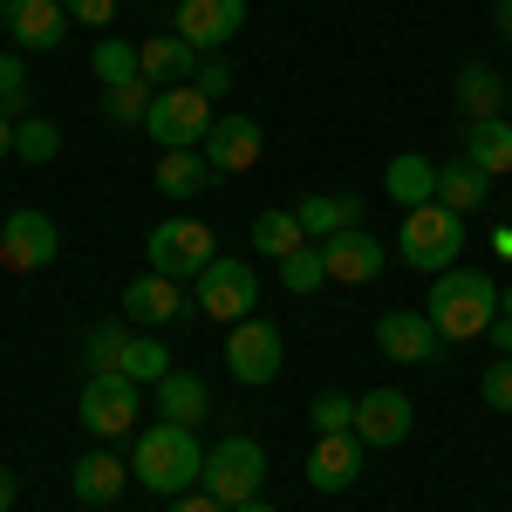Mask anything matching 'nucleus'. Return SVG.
I'll use <instances>...</instances> for the list:
<instances>
[{"label":"nucleus","instance_id":"nucleus-28","mask_svg":"<svg viewBox=\"0 0 512 512\" xmlns=\"http://www.w3.org/2000/svg\"><path fill=\"white\" fill-rule=\"evenodd\" d=\"M301 246H308V233H301L294 212H260V219H253V253L287 260V253H301Z\"/></svg>","mask_w":512,"mask_h":512},{"label":"nucleus","instance_id":"nucleus-46","mask_svg":"<svg viewBox=\"0 0 512 512\" xmlns=\"http://www.w3.org/2000/svg\"><path fill=\"white\" fill-rule=\"evenodd\" d=\"M499 315H512V287H506V294H499Z\"/></svg>","mask_w":512,"mask_h":512},{"label":"nucleus","instance_id":"nucleus-21","mask_svg":"<svg viewBox=\"0 0 512 512\" xmlns=\"http://www.w3.org/2000/svg\"><path fill=\"white\" fill-rule=\"evenodd\" d=\"M69 485H76L82 506H110L123 485H130V465H123L117 451H82L76 472H69Z\"/></svg>","mask_w":512,"mask_h":512},{"label":"nucleus","instance_id":"nucleus-30","mask_svg":"<svg viewBox=\"0 0 512 512\" xmlns=\"http://www.w3.org/2000/svg\"><path fill=\"white\" fill-rule=\"evenodd\" d=\"M280 287H287V294H315V287H328V253H321V239H308L301 253L280 260Z\"/></svg>","mask_w":512,"mask_h":512},{"label":"nucleus","instance_id":"nucleus-25","mask_svg":"<svg viewBox=\"0 0 512 512\" xmlns=\"http://www.w3.org/2000/svg\"><path fill=\"white\" fill-rule=\"evenodd\" d=\"M383 192H390V205H431L437 198V164L417 158V151H403V158H390V171H383Z\"/></svg>","mask_w":512,"mask_h":512},{"label":"nucleus","instance_id":"nucleus-38","mask_svg":"<svg viewBox=\"0 0 512 512\" xmlns=\"http://www.w3.org/2000/svg\"><path fill=\"white\" fill-rule=\"evenodd\" d=\"M192 89H198V96H226V89H233V69H226L219 55H198V69H192Z\"/></svg>","mask_w":512,"mask_h":512},{"label":"nucleus","instance_id":"nucleus-31","mask_svg":"<svg viewBox=\"0 0 512 512\" xmlns=\"http://www.w3.org/2000/svg\"><path fill=\"white\" fill-rule=\"evenodd\" d=\"M123 349H130V328H123V321H96V328L82 335V362H89V376H96V369H123Z\"/></svg>","mask_w":512,"mask_h":512},{"label":"nucleus","instance_id":"nucleus-29","mask_svg":"<svg viewBox=\"0 0 512 512\" xmlns=\"http://www.w3.org/2000/svg\"><path fill=\"white\" fill-rule=\"evenodd\" d=\"M178 362H171V349H164L158 335H130V349H123V376L130 383H164Z\"/></svg>","mask_w":512,"mask_h":512},{"label":"nucleus","instance_id":"nucleus-13","mask_svg":"<svg viewBox=\"0 0 512 512\" xmlns=\"http://www.w3.org/2000/svg\"><path fill=\"white\" fill-rule=\"evenodd\" d=\"M376 349L390 355V362H437L444 349V335H437L431 315H410V308H390V315H376Z\"/></svg>","mask_w":512,"mask_h":512},{"label":"nucleus","instance_id":"nucleus-15","mask_svg":"<svg viewBox=\"0 0 512 512\" xmlns=\"http://www.w3.org/2000/svg\"><path fill=\"white\" fill-rule=\"evenodd\" d=\"M205 164L219 171V178H239V171H253L260 164V123L253 117H212V130H205Z\"/></svg>","mask_w":512,"mask_h":512},{"label":"nucleus","instance_id":"nucleus-14","mask_svg":"<svg viewBox=\"0 0 512 512\" xmlns=\"http://www.w3.org/2000/svg\"><path fill=\"white\" fill-rule=\"evenodd\" d=\"M362 437L355 431H321L315 437V451H308V485L315 492H349L355 478H362Z\"/></svg>","mask_w":512,"mask_h":512},{"label":"nucleus","instance_id":"nucleus-40","mask_svg":"<svg viewBox=\"0 0 512 512\" xmlns=\"http://www.w3.org/2000/svg\"><path fill=\"white\" fill-rule=\"evenodd\" d=\"M171 512H226V506H219L205 485H192V492H178V499H171Z\"/></svg>","mask_w":512,"mask_h":512},{"label":"nucleus","instance_id":"nucleus-10","mask_svg":"<svg viewBox=\"0 0 512 512\" xmlns=\"http://www.w3.org/2000/svg\"><path fill=\"white\" fill-rule=\"evenodd\" d=\"M55 246H62L55 219L35 212V205H21V212H7V226H0V267H7V274H41V267L55 260Z\"/></svg>","mask_w":512,"mask_h":512},{"label":"nucleus","instance_id":"nucleus-45","mask_svg":"<svg viewBox=\"0 0 512 512\" xmlns=\"http://www.w3.org/2000/svg\"><path fill=\"white\" fill-rule=\"evenodd\" d=\"M233 512H280V506H267V499H246V506H233Z\"/></svg>","mask_w":512,"mask_h":512},{"label":"nucleus","instance_id":"nucleus-1","mask_svg":"<svg viewBox=\"0 0 512 512\" xmlns=\"http://www.w3.org/2000/svg\"><path fill=\"white\" fill-rule=\"evenodd\" d=\"M130 472L137 485H151L158 499H178V492H192L198 478H205V444H198L192 424H144L137 431V451H130Z\"/></svg>","mask_w":512,"mask_h":512},{"label":"nucleus","instance_id":"nucleus-27","mask_svg":"<svg viewBox=\"0 0 512 512\" xmlns=\"http://www.w3.org/2000/svg\"><path fill=\"white\" fill-rule=\"evenodd\" d=\"M158 410L171 417V424H205V410H212V390L198 383L192 369H171L158 383Z\"/></svg>","mask_w":512,"mask_h":512},{"label":"nucleus","instance_id":"nucleus-32","mask_svg":"<svg viewBox=\"0 0 512 512\" xmlns=\"http://www.w3.org/2000/svg\"><path fill=\"white\" fill-rule=\"evenodd\" d=\"M151 103H158V82H123V89H103V117L110 123H144L151 117Z\"/></svg>","mask_w":512,"mask_h":512},{"label":"nucleus","instance_id":"nucleus-41","mask_svg":"<svg viewBox=\"0 0 512 512\" xmlns=\"http://www.w3.org/2000/svg\"><path fill=\"white\" fill-rule=\"evenodd\" d=\"M485 342H492L499 355H512V315H499V321H492V328H485Z\"/></svg>","mask_w":512,"mask_h":512},{"label":"nucleus","instance_id":"nucleus-11","mask_svg":"<svg viewBox=\"0 0 512 512\" xmlns=\"http://www.w3.org/2000/svg\"><path fill=\"white\" fill-rule=\"evenodd\" d=\"M246 28V0H178V35L198 55H219L226 41H239Z\"/></svg>","mask_w":512,"mask_h":512},{"label":"nucleus","instance_id":"nucleus-18","mask_svg":"<svg viewBox=\"0 0 512 512\" xmlns=\"http://www.w3.org/2000/svg\"><path fill=\"white\" fill-rule=\"evenodd\" d=\"M69 7L62 0H7V35L21 48H62L69 41Z\"/></svg>","mask_w":512,"mask_h":512},{"label":"nucleus","instance_id":"nucleus-12","mask_svg":"<svg viewBox=\"0 0 512 512\" xmlns=\"http://www.w3.org/2000/svg\"><path fill=\"white\" fill-rule=\"evenodd\" d=\"M417 424V410H410V396L403 390H369L355 396V437L369 444V451H396L403 437Z\"/></svg>","mask_w":512,"mask_h":512},{"label":"nucleus","instance_id":"nucleus-35","mask_svg":"<svg viewBox=\"0 0 512 512\" xmlns=\"http://www.w3.org/2000/svg\"><path fill=\"white\" fill-rule=\"evenodd\" d=\"M96 82H103V89L137 82V48H130V41H96Z\"/></svg>","mask_w":512,"mask_h":512},{"label":"nucleus","instance_id":"nucleus-36","mask_svg":"<svg viewBox=\"0 0 512 512\" xmlns=\"http://www.w3.org/2000/svg\"><path fill=\"white\" fill-rule=\"evenodd\" d=\"M308 424H315V437L321 431H355V403L342 390H321L315 403H308Z\"/></svg>","mask_w":512,"mask_h":512},{"label":"nucleus","instance_id":"nucleus-4","mask_svg":"<svg viewBox=\"0 0 512 512\" xmlns=\"http://www.w3.org/2000/svg\"><path fill=\"white\" fill-rule=\"evenodd\" d=\"M192 308L205 321H226V328H233V321H246L260 308V274H253L239 253H219V260L192 280Z\"/></svg>","mask_w":512,"mask_h":512},{"label":"nucleus","instance_id":"nucleus-16","mask_svg":"<svg viewBox=\"0 0 512 512\" xmlns=\"http://www.w3.org/2000/svg\"><path fill=\"white\" fill-rule=\"evenodd\" d=\"M321 253H328V280H335V287H369V280H376L383 267H390L383 239H369L362 226H355V233L321 239Z\"/></svg>","mask_w":512,"mask_h":512},{"label":"nucleus","instance_id":"nucleus-20","mask_svg":"<svg viewBox=\"0 0 512 512\" xmlns=\"http://www.w3.org/2000/svg\"><path fill=\"white\" fill-rule=\"evenodd\" d=\"M294 219H301V233H308V239L355 233V226H362V198H355V192H315V198L294 205Z\"/></svg>","mask_w":512,"mask_h":512},{"label":"nucleus","instance_id":"nucleus-2","mask_svg":"<svg viewBox=\"0 0 512 512\" xmlns=\"http://www.w3.org/2000/svg\"><path fill=\"white\" fill-rule=\"evenodd\" d=\"M424 315L437 321L444 342H478L499 321V280L478 274V267H451V274L431 280V308Z\"/></svg>","mask_w":512,"mask_h":512},{"label":"nucleus","instance_id":"nucleus-24","mask_svg":"<svg viewBox=\"0 0 512 512\" xmlns=\"http://www.w3.org/2000/svg\"><path fill=\"white\" fill-rule=\"evenodd\" d=\"M485 192H492V178H485L472 158L437 164V205H451L458 219H465V212H478V205H485Z\"/></svg>","mask_w":512,"mask_h":512},{"label":"nucleus","instance_id":"nucleus-42","mask_svg":"<svg viewBox=\"0 0 512 512\" xmlns=\"http://www.w3.org/2000/svg\"><path fill=\"white\" fill-rule=\"evenodd\" d=\"M14 492H21V478H14V472H7V465H0V512L14 506Z\"/></svg>","mask_w":512,"mask_h":512},{"label":"nucleus","instance_id":"nucleus-5","mask_svg":"<svg viewBox=\"0 0 512 512\" xmlns=\"http://www.w3.org/2000/svg\"><path fill=\"white\" fill-rule=\"evenodd\" d=\"M260 478H267V451H260L253 437H219V444L205 451V478H198V485L233 512V506H246V499H260Z\"/></svg>","mask_w":512,"mask_h":512},{"label":"nucleus","instance_id":"nucleus-47","mask_svg":"<svg viewBox=\"0 0 512 512\" xmlns=\"http://www.w3.org/2000/svg\"><path fill=\"white\" fill-rule=\"evenodd\" d=\"M0 28H7V0H0Z\"/></svg>","mask_w":512,"mask_h":512},{"label":"nucleus","instance_id":"nucleus-34","mask_svg":"<svg viewBox=\"0 0 512 512\" xmlns=\"http://www.w3.org/2000/svg\"><path fill=\"white\" fill-rule=\"evenodd\" d=\"M0 117H28V69H21V48L0 55Z\"/></svg>","mask_w":512,"mask_h":512},{"label":"nucleus","instance_id":"nucleus-9","mask_svg":"<svg viewBox=\"0 0 512 512\" xmlns=\"http://www.w3.org/2000/svg\"><path fill=\"white\" fill-rule=\"evenodd\" d=\"M137 410H144V396H137V383H130L123 369H96V376L82 383V396H76L82 431H96V437H123L130 424H137Z\"/></svg>","mask_w":512,"mask_h":512},{"label":"nucleus","instance_id":"nucleus-6","mask_svg":"<svg viewBox=\"0 0 512 512\" xmlns=\"http://www.w3.org/2000/svg\"><path fill=\"white\" fill-rule=\"evenodd\" d=\"M212 96H198L192 82H171V89H158V103H151V117H144V130H151V144L158 151H198L205 144V130H212Z\"/></svg>","mask_w":512,"mask_h":512},{"label":"nucleus","instance_id":"nucleus-3","mask_svg":"<svg viewBox=\"0 0 512 512\" xmlns=\"http://www.w3.org/2000/svg\"><path fill=\"white\" fill-rule=\"evenodd\" d=\"M458 253H465V219L451 212V205H410L403 212V267H417V274H451L458 267Z\"/></svg>","mask_w":512,"mask_h":512},{"label":"nucleus","instance_id":"nucleus-37","mask_svg":"<svg viewBox=\"0 0 512 512\" xmlns=\"http://www.w3.org/2000/svg\"><path fill=\"white\" fill-rule=\"evenodd\" d=\"M478 396H485V403H492L499 417H512V355H499V362H492V369L478 376Z\"/></svg>","mask_w":512,"mask_h":512},{"label":"nucleus","instance_id":"nucleus-7","mask_svg":"<svg viewBox=\"0 0 512 512\" xmlns=\"http://www.w3.org/2000/svg\"><path fill=\"white\" fill-rule=\"evenodd\" d=\"M144 260H151V274H164V280H198L219 260V239H212L205 219H164L158 233L144 239Z\"/></svg>","mask_w":512,"mask_h":512},{"label":"nucleus","instance_id":"nucleus-43","mask_svg":"<svg viewBox=\"0 0 512 512\" xmlns=\"http://www.w3.org/2000/svg\"><path fill=\"white\" fill-rule=\"evenodd\" d=\"M492 28H499V35L512 41V0H499V7H492Z\"/></svg>","mask_w":512,"mask_h":512},{"label":"nucleus","instance_id":"nucleus-44","mask_svg":"<svg viewBox=\"0 0 512 512\" xmlns=\"http://www.w3.org/2000/svg\"><path fill=\"white\" fill-rule=\"evenodd\" d=\"M0 158H14V117H0Z\"/></svg>","mask_w":512,"mask_h":512},{"label":"nucleus","instance_id":"nucleus-17","mask_svg":"<svg viewBox=\"0 0 512 512\" xmlns=\"http://www.w3.org/2000/svg\"><path fill=\"white\" fill-rule=\"evenodd\" d=\"M123 315L144 321V328H178L185 321V280H164V274H144L123 287Z\"/></svg>","mask_w":512,"mask_h":512},{"label":"nucleus","instance_id":"nucleus-26","mask_svg":"<svg viewBox=\"0 0 512 512\" xmlns=\"http://www.w3.org/2000/svg\"><path fill=\"white\" fill-rule=\"evenodd\" d=\"M219 171L205 164V151H158V192L164 198H198Z\"/></svg>","mask_w":512,"mask_h":512},{"label":"nucleus","instance_id":"nucleus-8","mask_svg":"<svg viewBox=\"0 0 512 512\" xmlns=\"http://www.w3.org/2000/svg\"><path fill=\"white\" fill-rule=\"evenodd\" d=\"M226 369H233V383H246V390H267L280 369H287V342H280L274 321H260V315L233 321V335H226Z\"/></svg>","mask_w":512,"mask_h":512},{"label":"nucleus","instance_id":"nucleus-39","mask_svg":"<svg viewBox=\"0 0 512 512\" xmlns=\"http://www.w3.org/2000/svg\"><path fill=\"white\" fill-rule=\"evenodd\" d=\"M69 7V21H82V28H110L117 21V0H62Z\"/></svg>","mask_w":512,"mask_h":512},{"label":"nucleus","instance_id":"nucleus-22","mask_svg":"<svg viewBox=\"0 0 512 512\" xmlns=\"http://www.w3.org/2000/svg\"><path fill=\"white\" fill-rule=\"evenodd\" d=\"M499 103H506L499 69H492V62H458V117L485 123V117H499Z\"/></svg>","mask_w":512,"mask_h":512},{"label":"nucleus","instance_id":"nucleus-23","mask_svg":"<svg viewBox=\"0 0 512 512\" xmlns=\"http://www.w3.org/2000/svg\"><path fill=\"white\" fill-rule=\"evenodd\" d=\"M458 158H472L485 178H499L512 171V123L506 117H485V123H465V151Z\"/></svg>","mask_w":512,"mask_h":512},{"label":"nucleus","instance_id":"nucleus-33","mask_svg":"<svg viewBox=\"0 0 512 512\" xmlns=\"http://www.w3.org/2000/svg\"><path fill=\"white\" fill-rule=\"evenodd\" d=\"M55 151H62V130H55L48 117H21L14 123V158L21 164H48Z\"/></svg>","mask_w":512,"mask_h":512},{"label":"nucleus","instance_id":"nucleus-19","mask_svg":"<svg viewBox=\"0 0 512 512\" xmlns=\"http://www.w3.org/2000/svg\"><path fill=\"white\" fill-rule=\"evenodd\" d=\"M192 69H198V48L178 35V28H171V35L137 41V76H144V82L171 89V82H192Z\"/></svg>","mask_w":512,"mask_h":512}]
</instances>
